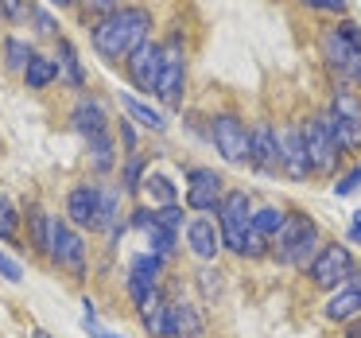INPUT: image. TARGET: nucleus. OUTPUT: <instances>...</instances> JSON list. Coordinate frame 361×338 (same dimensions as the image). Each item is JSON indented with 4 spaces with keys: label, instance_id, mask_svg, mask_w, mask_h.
<instances>
[{
    "label": "nucleus",
    "instance_id": "21",
    "mask_svg": "<svg viewBox=\"0 0 361 338\" xmlns=\"http://www.w3.org/2000/svg\"><path fill=\"white\" fill-rule=\"evenodd\" d=\"M51 234H55V214L47 210H27V241H32L35 253H43V257H51Z\"/></svg>",
    "mask_w": 361,
    "mask_h": 338
},
{
    "label": "nucleus",
    "instance_id": "48",
    "mask_svg": "<svg viewBox=\"0 0 361 338\" xmlns=\"http://www.w3.org/2000/svg\"><path fill=\"white\" fill-rule=\"evenodd\" d=\"M350 338H361V322H353V319H350Z\"/></svg>",
    "mask_w": 361,
    "mask_h": 338
},
{
    "label": "nucleus",
    "instance_id": "17",
    "mask_svg": "<svg viewBox=\"0 0 361 338\" xmlns=\"http://www.w3.org/2000/svg\"><path fill=\"white\" fill-rule=\"evenodd\" d=\"M71 125H74V133H82L86 140H94V136H102L105 133V109H102V102H94V97H78V105L71 109Z\"/></svg>",
    "mask_w": 361,
    "mask_h": 338
},
{
    "label": "nucleus",
    "instance_id": "40",
    "mask_svg": "<svg viewBox=\"0 0 361 338\" xmlns=\"http://www.w3.org/2000/svg\"><path fill=\"white\" fill-rule=\"evenodd\" d=\"M27 12H32L27 0H0V16H4V20H24Z\"/></svg>",
    "mask_w": 361,
    "mask_h": 338
},
{
    "label": "nucleus",
    "instance_id": "15",
    "mask_svg": "<svg viewBox=\"0 0 361 338\" xmlns=\"http://www.w3.org/2000/svg\"><path fill=\"white\" fill-rule=\"evenodd\" d=\"M280 167L291 179H307V175H311V159H307V144H303L299 125L280 136Z\"/></svg>",
    "mask_w": 361,
    "mask_h": 338
},
{
    "label": "nucleus",
    "instance_id": "7",
    "mask_svg": "<svg viewBox=\"0 0 361 338\" xmlns=\"http://www.w3.org/2000/svg\"><path fill=\"white\" fill-rule=\"evenodd\" d=\"M210 140L226 164H249V128L237 113H218L210 121Z\"/></svg>",
    "mask_w": 361,
    "mask_h": 338
},
{
    "label": "nucleus",
    "instance_id": "6",
    "mask_svg": "<svg viewBox=\"0 0 361 338\" xmlns=\"http://www.w3.org/2000/svg\"><path fill=\"white\" fill-rule=\"evenodd\" d=\"M350 272H353V253H350V245H338V241L334 245H322L319 257L311 260V268H307L311 284H314V288H322V291L342 288Z\"/></svg>",
    "mask_w": 361,
    "mask_h": 338
},
{
    "label": "nucleus",
    "instance_id": "20",
    "mask_svg": "<svg viewBox=\"0 0 361 338\" xmlns=\"http://www.w3.org/2000/svg\"><path fill=\"white\" fill-rule=\"evenodd\" d=\"M140 319H144V327H148V334L152 338H171L167 330H171V303L164 299V291H152V299L140 307Z\"/></svg>",
    "mask_w": 361,
    "mask_h": 338
},
{
    "label": "nucleus",
    "instance_id": "31",
    "mask_svg": "<svg viewBox=\"0 0 361 338\" xmlns=\"http://www.w3.org/2000/svg\"><path fill=\"white\" fill-rule=\"evenodd\" d=\"M90 152H94V167L97 171H109L113 167V136L109 133H102V136H94V140H90Z\"/></svg>",
    "mask_w": 361,
    "mask_h": 338
},
{
    "label": "nucleus",
    "instance_id": "47",
    "mask_svg": "<svg viewBox=\"0 0 361 338\" xmlns=\"http://www.w3.org/2000/svg\"><path fill=\"white\" fill-rule=\"evenodd\" d=\"M350 241L361 245V210H353V218H350Z\"/></svg>",
    "mask_w": 361,
    "mask_h": 338
},
{
    "label": "nucleus",
    "instance_id": "9",
    "mask_svg": "<svg viewBox=\"0 0 361 338\" xmlns=\"http://www.w3.org/2000/svg\"><path fill=\"white\" fill-rule=\"evenodd\" d=\"M226 198V179L214 167H190L187 171V206L198 214H210Z\"/></svg>",
    "mask_w": 361,
    "mask_h": 338
},
{
    "label": "nucleus",
    "instance_id": "30",
    "mask_svg": "<svg viewBox=\"0 0 361 338\" xmlns=\"http://www.w3.org/2000/svg\"><path fill=\"white\" fill-rule=\"evenodd\" d=\"M128 272L144 276L148 284H159V272H164V257H156V253H136L133 257V268Z\"/></svg>",
    "mask_w": 361,
    "mask_h": 338
},
{
    "label": "nucleus",
    "instance_id": "22",
    "mask_svg": "<svg viewBox=\"0 0 361 338\" xmlns=\"http://www.w3.org/2000/svg\"><path fill=\"white\" fill-rule=\"evenodd\" d=\"M361 315V288H338L326 299V319L330 322H350Z\"/></svg>",
    "mask_w": 361,
    "mask_h": 338
},
{
    "label": "nucleus",
    "instance_id": "10",
    "mask_svg": "<svg viewBox=\"0 0 361 338\" xmlns=\"http://www.w3.org/2000/svg\"><path fill=\"white\" fill-rule=\"evenodd\" d=\"M51 260L66 268L71 276H86V245H82L78 229L71 222L55 218V234H51Z\"/></svg>",
    "mask_w": 361,
    "mask_h": 338
},
{
    "label": "nucleus",
    "instance_id": "29",
    "mask_svg": "<svg viewBox=\"0 0 361 338\" xmlns=\"http://www.w3.org/2000/svg\"><path fill=\"white\" fill-rule=\"evenodd\" d=\"M35 51L27 47V40H4V66L8 71H27Z\"/></svg>",
    "mask_w": 361,
    "mask_h": 338
},
{
    "label": "nucleus",
    "instance_id": "16",
    "mask_svg": "<svg viewBox=\"0 0 361 338\" xmlns=\"http://www.w3.org/2000/svg\"><path fill=\"white\" fill-rule=\"evenodd\" d=\"M187 245H190V253H195L198 260H214V257H218V249H221L218 222H214V218H195L187 226Z\"/></svg>",
    "mask_w": 361,
    "mask_h": 338
},
{
    "label": "nucleus",
    "instance_id": "12",
    "mask_svg": "<svg viewBox=\"0 0 361 338\" xmlns=\"http://www.w3.org/2000/svg\"><path fill=\"white\" fill-rule=\"evenodd\" d=\"M249 164L257 171H276L280 167V133L268 121H257L249 133Z\"/></svg>",
    "mask_w": 361,
    "mask_h": 338
},
{
    "label": "nucleus",
    "instance_id": "32",
    "mask_svg": "<svg viewBox=\"0 0 361 338\" xmlns=\"http://www.w3.org/2000/svg\"><path fill=\"white\" fill-rule=\"evenodd\" d=\"M148 245H152V253H156V257H175V234L171 229H164V226H152L148 229Z\"/></svg>",
    "mask_w": 361,
    "mask_h": 338
},
{
    "label": "nucleus",
    "instance_id": "13",
    "mask_svg": "<svg viewBox=\"0 0 361 338\" xmlns=\"http://www.w3.org/2000/svg\"><path fill=\"white\" fill-rule=\"evenodd\" d=\"M97 210H102V191L94 183H82L66 195V222L78 229H97Z\"/></svg>",
    "mask_w": 361,
    "mask_h": 338
},
{
    "label": "nucleus",
    "instance_id": "41",
    "mask_svg": "<svg viewBox=\"0 0 361 338\" xmlns=\"http://www.w3.org/2000/svg\"><path fill=\"white\" fill-rule=\"evenodd\" d=\"M27 16H32V24H35V32H39V35H47V40L55 35V28H59V24H55V16H47L43 8H32Z\"/></svg>",
    "mask_w": 361,
    "mask_h": 338
},
{
    "label": "nucleus",
    "instance_id": "42",
    "mask_svg": "<svg viewBox=\"0 0 361 338\" xmlns=\"http://www.w3.org/2000/svg\"><path fill=\"white\" fill-rule=\"evenodd\" d=\"M128 226H136V229H144V234H148V229L156 226V210H148V206H136L133 218H128Z\"/></svg>",
    "mask_w": 361,
    "mask_h": 338
},
{
    "label": "nucleus",
    "instance_id": "1",
    "mask_svg": "<svg viewBox=\"0 0 361 338\" xmlns=\"http://www.w3.org/2000/svg\"><path fill=\"white\" fill-rule=\"evenodd\" d=\"M148 40H152V12L140 8V4L113 8L94 24V51L102 59H113V63L140 51Z\"/></svg>",
    "mask_w": 361,
    "mask_h": 338
},
{
    "label": "nucleus",
    "instance_id": "19",
    "mask_svg": "<svg viewBox=\"0 0 361 338\" xmlns=\"http://www.w3.org/2000/svg\"><path fill=\"white\" fill-rule=\"evenodd\" d=\"M102 191V210H97V229L102 234H113V237H121L125 234V222H121V187H113V183H105V187H97Z\"/></svg>",
    "mask_w": 361,
    "mask_h": 338
},
{
    "label": "nucleus",
    "instance_id": "4",
    "mask_svg": "<svg viewBox=\"0 0 361 338\" xmlns=\"http://www.w3.org/2000/svg\"><path fill=\"white\" fill-rule=\"evenodd\" d=\"M218 229H221V245L237 257H245V241L252 234V203L245 191H226L218 210Z\"/></svg>",
    "mask_w": 361,
    "mask_h": 338
},
{
    "label": "nucleus",
    "instance_id": "51",
    "mask_svg": "<svg viewBox=\"0 0 361 338\" xmlns=\"http://www.w3.org/2000/svg\"><path fill=\"white\" fill-rule=\"evenodd\" d=\"M0 20H4V16H0Z\"/></svg>",
    "mask_w": 361,
    "mask_h": 338
},
{
    "label": "nucleus",
    "instance_id": "5",
    "mask_svg": "<svg viewBox=\"0 0 361 338\" xmlns=\"http://www.w3.org/2000/svg\"><path fill=\"white\" fill-rule=\"evenodd\" d=\"M164 47V74H159V86H156V97L167 105V109H179L183 105V90H187V59H183V40L171 35Z\"/></svg>",
    "mask_w": 361,
    "mask_h": 338
},
{
    "label": "nucleus",
    "instance_id": "33",
    "mask_svg": "<svg viewBox=\"0 0 361 338\" xmlns=\"http://www.w3.org/2000/svg\"><path fill=\"white\" fill-rule=\"evenodd\" d=\"M16 229H20V214L8 198H0V241H16Z\"/></svg>",
    "mask_w": 361,
    "mask_h": 338
},
{
    "label": "nucleus",
    "instance_id": "25",
    "mask_svg": "<svg viewBox=\"0 0 361 338\" xmlns=\"http://www.w3.org/2000/svg\"><path fill=\"white\" fill-rule=\"evenodd\" d=\"M55 78H59V63H55V59H47V55H32V63H27V71H24L27 90H47Z\"/></svg>",
    "mask_w": 361,
    "mask_h": 338
},
{
    "label": "nucleus",
    "instance_id": "18",
    "mask_svg": "<svg viewBox=\"0 0 361 338\" xmlns=\"http://www.w3.org/2000/svg\"><path fill=\"white\" fill-rule=\"evenodd\" d=\"M171 338H202L206 334V319L202 311H198L195 303H171V330H167Z\"/></svg>",
    "mask_w": 361,
    "mask_h": 338
},
{
    "label": "nucleus",
    "instance_id": "36",
    "mask_svg": "<svg viewBox=\"0 0 361 338\" xmlns=\"http://www.w3.org/2000/svg\"><path fill=\"white\" fill-rule=\"evenodd\" d=\"M156 226H164V229H171V234H179V226H183V206H179V203L159 206V210H156Z\"/></svg>",
    "mask_w": 361,
    "mask_h": 338
},
{
    "label": "nucleus",
    "instance_id": "23",
    "mask_svg": "<svg viewBox=\"0 0 361 338\" xmlns=\"http://www.w3.org/2000/svg\"><path fill=\"white\" fill-rule=\"evenodd\" d=\"M59 74H63L66 82H71L74 90H86V71H82V59H78V47H74L71 40H59Z\"/></svg>",
    "mask_w": 361,
    "mask_h": 338
},
{
    "label": "nucleus",
    "instance_id": "49",
    "mask_svg": "<svg viewBox=\"0 0 361 338\" xmlns=\"http://www.w3.org/2000/svg\"><path fill=\"white\" fill-rule=\"evenodd\" d=\"M51 4H59V8H66V4H74V0H51Z\"/></svg>",
    "mask_w": 361,
    "mask_h": 338
},
{
    "label": "nucleus",
    "instance_id": "43",
    "mask_svg": "<svg viewBox=\"0 0 361 338\" xmlns=\"http://www.w3.org/2000/svg\"><path fill=\"white\" fill-rule=\"evenodd\" d=\"M299 4H307L314 12H345V0H299Z\"/></svg>",
    "mask_w": 361,
    "mask_h": 338
},
{
    "label": "nucleus",
    "instance_id": "27",
    "mask_svg": "<svg viewBox=\"0 0 361 338\" xmlns=\"http://www.w3.org/2000/svg\"><path fill=\"white\" fill-rule=\"evenodd\" d=\"M314 257H319V226H314V218H311V226L303 229V237H299V245H295L291 265H295V268H311Z\"/></svg>",
    "mask_w": 361,
    "mask_h": 338
},
{
    "label": "nucleus",
    "instance_id": "45",
    "mask_svg": "<svg viewBox=\"0 0 361 338\" xmlns=\"http://www.w3.org/2000/svg\"><path fill=\"white\" fill-rule=\"evenodd\" d=\"M121 136H125V148H128V156L136 152V133H133V121H121Z\"/></svg>",
    "mask_w": 361,
    "mask_h": 338
},
{
    "label": "nucleus",
    "instance_id": "28",
    "mask_svg": "<svg viewBox=\"0 0 361 338\" xmlns=\"http://www.w3.org/2000/svg\"><path fill=\"white\" fill-rule=\"evenodd\" d=\"M283 218H288V210H276V206H264V210H257V214H252V229H257V234L264 237V241H272V237L280 234Z\"/></svg>",
    "mask_w": 361,
    "mask_h": 338
},
{
    "label": "nucleus",
    "instance_id": "8",
    "mask_svg": "<svg viewBox=\"0 0 361 338\" xmlns=\"http://www.w3.org/2000/svg\"><path fill=\"white\" fill-rule=\"evenodd\" d=\"M299 133H303V144H307V159H311V171H319V175H334L342 148H338L334 136L326 133L322 117L303 121V125H299Z\"/></svg>",
    "mask_w": 361,
    "mask_h": 338
},
{
    "label": "nucleus",
    "instance_id": "39",
    "mask_svg": "<svg viewBox=\"0 0 361 338\" xmlns=\"http://www.w3.org/2000/svg\"><path fill=\"white\" fill-rule=\"evenodd\" d=\"M0 276H4V280H12V284L24 280V268H20V260H16V257H8L4 249H0Z\"/></svg>",
    "mask_w": 361,
    "mask_h": 338
},
{
    "label": "nucleus",
    "instance_id": "14",
    "mask_svg": "<svg viewBox=\"0 0 361 338\" xmlns=\"http://www.w3.org/2000/svg\"><path fill=\"white\" fill-rule=\"evenodd\" d=\"M307 226H311V218H307V214H288V218H283L280 234L268 241V253L276 257V265H291V257H295V245H299V237H303Z\"/></svg>",
    "mask_w": 361,
    "mask_h": 338
},
{
    "label": "nucleus",
    "instance_id": "34",
    "mask_svg": "<svg viewBox=\"0 0 361 338\" xmlns=\"http://www.w3.org/2000/svg\"><path fill=\"white\" fill-rule=\"evenodd\" d=\"M195 280H198V291H202L206 299L221 296V272H218V268L202 265V268H198V272H195Z\"/></svg>",
    "mask_w": 361,
    "mask_h": 338
},
{
    "label": "nucleus",
    "instance_id": "46",
    "mask_svg": "<svg viewBox=\"0 0 361 338\" xmlns=\"http://www.w3.org/2000/svg\"><path fill=\"white\" fill-rule=\"evenodd\" d=\"M86 8H94V12H113V8H121V0H86Z\"/></svg>",
    "mask_w": 361,
    "mask_h": 338
},
{
    "label": "nucleus",
    "instance_id": "50",
    "mask_svg": "<svg viewBox=\"0 0 361 338\" xmlns=\"http://www.w3.org/2000/svg\"><path fill=\"white\" fill-rule=\"evenodd\" d=\"M32 338H51V334H43V330H35V334Z\"/></svg>",
    "mask_w": 361,
    "mask_h": 338
},
{
    "label": "nucleus",
    "instance_id": "2",
    "mask_svg": "<svg viewBox=\"0 0 361 338\" xmlns=\"http://www.w3.org/2000/svg\"><path fill=\"white\" fill-rule=\"evenodd\" d=\"M322 59L345 82H361V28L353 20L334 24L322 35Z\"/></svg>",
    "mask_w": 361,
    "mask_h": 338
},
{
    "label": "nucleus",
    "instance_id": "35",
    "mask_svg": "<svg viewBox=\"0 0 361 338\" xmlns=\"http://www.w3.org/2000/svg\"><path fill=\"white\" fill-rule=\"evenodd\" d=\"M152 291H156V284H148L144 276H136V272H128V296H133V303L136 307H144L152 299Z\"/></svg>",
    "mask_w": 361,
    "mask_h": 338
},
{
    "label": "nucleus",
    "instance_id": "38",
    "mask_svg": "<svg viewBox=\"0 0 361 338\" xmlns=\"http://www.w3.org/2000/svg\"><path fill=\"white\" fill-rule=\"evenodd\" d=\"M361 191V167H353V171H345L342 179L334 183V195L338 198H345V195H357Z\"/></svg>",
    "mask_w": 361,
    "mask_h": 338
},
{
    "label": "nucleus",
    "instance_id": "26",
    "mask_svg": "<svg viewBox=\"0 0 361 338\" xmlns=\"http://www.w3.org/2000/svg\"><path fill=\"white\" fill-rule=\"evenodd\" d=\"M144 191H148L152 203H159V206L179 203V195H175V183L167 179V175H159V171H148V175H144Z\"/></svg>",
    "mask_w": 361,
    "mask_h": 338
},
{
    "label": "nucleus",
    "instance_id": "3",
    "mask_svg": "<svg viewBox=\"0 0 361 338\" xmlns=\"http://www.w3.org/2000/svg\"><path fill=\"white\" fill-rule=\"evenodd\" d=\"M322 125H326V133L334 136V144L342 152H357L361 148V97L350 86H338Z\"/></svg>",
    "mask_w": 361,
    "mask_h": 338
},
{
    "label": "nucleus",
    "instance_id": "24",
    "mask_svg": "<svg viewBox=\"0 0 361 338\" xmlns=\"http://www.w3.org/2000/svg\"><path fill=\"white\" fill-rule=\"evenodd\" d=\"M121 109H125L133 121H140L144 128H152V133H164V128H167V117H164V113L152 109V105H144V102H136L133 94H121Z\"/></svg>",
    "mask_w": 361,
    "mask_h": 338
},
{
    "label": "nucleus",
    "instance_id": "44",
    "mask_svg": "<svg viewBox=\"0 0 361 338\" xmlns=\"http://www.w3.org/2000/svg\"><path fill=\"white\" fill-rule=\"evenodd\" d=\"M86 330H90V334H94V338H125V334H113V330L97 327V319H94V315H86Z\"/></svg>",
    "mask_w": 361,
    "mask_h": 338
},
{
    "label": "nucleus",
    "instance_id": "11",
    "mask_svg": "<svg viewBox=\"0 0 361 338\" xmlns=\"http://www.w3.org/2000/svg\"><path fill=\"white\" fill-rule=\"evenodd\" d=\"M125 63H128V78H133V86L144 90V94H156L159 74H164V47L148 40L140 51H133Z\"/></svg>",
    "mask_w": 361,
    "mask_h": 338
},
{
    "label": "nucleus",
    "instance_id": "37",
    "mask_svg": "<svg viewBox=\"0 0 361 338\" xmlns=\"http://www.w3.org/2000/svg\"><path fill=\"white\" fill-rule=\"evenodd\" d=\"M140 187H144V159L133 152L125 164V191H140Z\"/></svg>",
    "mask_w": 361,
    "mask_h": 338
}]
</instances>
